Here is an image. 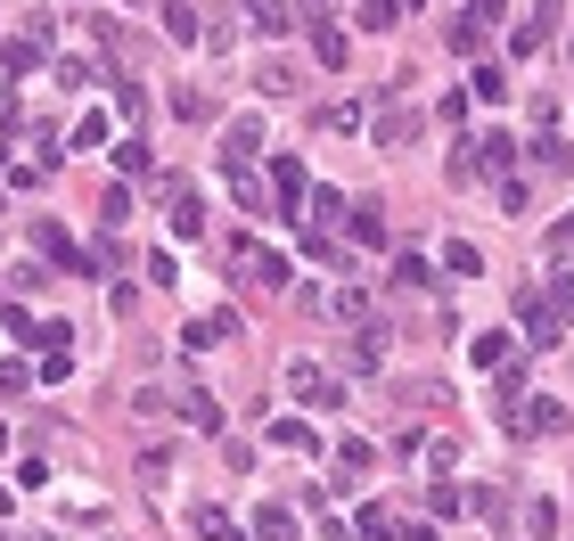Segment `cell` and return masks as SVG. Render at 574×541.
<instances>
[{"label":"cell","mask_w":574,"mask_h":541,"mask_svg":"<svg viewBox=\"0 0 574 541\" xmlns=\"http://www.w3.org/2000/svg\"><path fill=\"white\" fill-rule=\"evenodd\" d=\"M230 271H239L246 287H263V296H279V287L296 280V271H288V255H263L255 239H239V246H230Z\"/></svg>","instance_id":"cell-1"},{"label":"cell","mask_w":574,"mask_h":541,"mask_svg":"<svg viewBox=\"0 0 574 541\" xmlns=\"http://www.w3.org/2000/svg\"><path fill=\"white\" fill-rule=\"evenodd\" d=\"M288 394H296V402H312V411H345V386H336L320 361H296V370H288Z\"/></svg>","instance_id":"cell-2"},{"label":"cell","mask_w":574,"mask_h":541,"mask_svg":"<svg viewBox=\"0 0 574 541\" xmlns=\"http://www.w3.org/2000/svg\"><path fill=\"white\" fill-rule=\"evenodd\" d=\"M239 17H246V34H263V41L296 34V9H288V0H239Z\"/></svg>","instance_id":"cell-3"},{"label":"cell","mask_w":574,"mask_h":541,"mask_svg":"<svg viewBox=\"0 0 574 541\" xmlns=\"http://www.w3.org/2000/svg\"><path fill=\"white\" fill-rule=\"evenodd\" d=\"M271 189H279V222H304V197H312V181H304V165H296V156H279V165H271Z\"/></svg>","instance_id":"cell-4"},{"label":"cell","mask_w":574,"mask_h":541,"mask_svg":"<svg viewBox=\"0 0 574 541\" xmlns=\"http://www.w3.org/2000/svg\"><path fill=\"white\" fill-rule=\"evenodd\" d=\"M255 149H263V124H255V115H246V124H230V131H222V172H246V165H255Z\"/></svg>","instance_id":"cell-5"},{"label":"cell","mask_w":574,"mask_h":541,"mask_svg":"<svg viewBox=\"0 0 574 541\" xmlns=\"http://www.w3.org/2000/svg\"><path fill=\"white\" fill-rule=\"evenodd\" d=\"M230 336H239V312H205V320H189V329H181V345H189V353H205V345H230Z\"/></svg>","instance_id":"cell-6"},{"label":"cell","mask_w":574,"mask_h":541,"mask_svg":"<svg viewBox=\"0 0 574 541\" xmlns=\"http://www.w3.org/2000/svg\"><path fill=\"white\" fill-rule=\"evenodd\" d=\"M550 41H558V0H541L534 17H525V25H518V57H534V50H550Z\"/></svg>","instance_id":"cell-7"},{"label":"cell","mask_w":574,"mask_h":541,"mask_svg":"<svg viewBox=\"0 0 574 541\" xmlns=\"http://www.w3.org/2000/svg\"><path fill=\"white\" fill-rule=\"evenodd\" d=\"M509 435H566V411H558V402H518Z\"/></svg>","instance_id":"cell-8"},{"label":"cell","mask_w":574,"mask_h":541,"mask_svg":"<svg viewBox=\"0 0 574 541\" xmlns=\"http://www.w3.org/2000/svg\"><path fill=\"white\" fill-rule=\"evenodd\" d=\"M312 57H320V66H329V75H345V57H353V41L336 34L329 17H312Z\"/></svg>","instance_id":"cell-9"},{"label":"cell","mask_w":574,"mask_h":541,"mask_svg":"<svg viewBox=\"0 0 574 541\" xmlns=\"http://www.w3.org/2000/svg\"><path fill=\"white\" fill-rule=\"evenodd\" d=\"M345 222H353V239H361V246H386V206H378V197H353Z\"/></svg>","instance_id":"cell-10"},{"label":"cell","mask_w":574,"mask_h":541,"mask_svg":"<svg viewBox=\"0 0 574 541\" xmlns=\"http://www.w3.org/2000/svg\"><path fill=\"white\" fill-rule=\"evenodd\" d=\"M468 156H476V172H509L518 140H509V131H484V140H468Z\"/></svg>","instance_id":"cell-11"},{"label":"cell","mask_w":574,"mask_h":541,"mask_svg":"<svg viewBox=\"0 0 574 541\" xmlns=\"http://www.w3.org/2000/svg\"><path fill=\"white\" fill-rule=\"evenodd\" d=\"M181 418H189L197 435H222V402H214L205 386H189V394H181Z\"/></svg>","instance_id":"cell-12"},{"label":"cell","mask_w":574,"mask_h":541,"mask_svg":"<svg viewBox=\"0 0 574 541\" xmlns=\"http://www.w3.org/2000/svg\"><path fill=\"white\" fill-rule=\"evenodd\" d=\"M255 541H296V508H288V501H263L255 508Z\"/></svg>","instance_id":"cell-13"},{"label":"cell","mask_w":574,"mask_h":541,"mask_svg":"<svg viewBox=\"0 0 574 541\" xmlns=\"http://www.w3.org/2000/svg\"><path fill=\"white\" fill-rule=\"evenodd\" d=\"M255 91L263 99H288V91H296V66H288V57H263V66H255Z\"/></svg>","instance_id":"cell-14"},{"label":"cell","mask_w":574,"mask_h":541,"mask_svg":"<svg viewBox=\"0 0 574 541\" xmlns=\"http://www.w3.org/2000/svg\"><path fill=\"white\" fill-rule=\"evenodd\" d=\"M378 361H386V329H361L345 345V370H378Z\"/></svg>","instance_id":"cell-15"},{"label":"cell","mask_w":574,"mask_h":541,"mask_svg":"<svg viewBox=\"0 0 574 541\" xmlns=\"http://www.w3.org/2000/svg\"><path fill=\"white\" fill-rule=\"evenodd\" d=\"M410 131H419V115H410V107H386V115H378V149H403Z\"/></svg>","instance_id":"cell-16"},{"label":"cell","mask_w":574,"mask_h":541,"mask_svg":"<svg viewBox=\"0 0 574 541\" xmlns=\"http://www.w3.org/2000/svg\"><path fill=\"white\" fill-rule=\"evenodd\" d=\"M534 172H574V140H534Z\"/></svg>","instance_id":"cell-17"},{"label":"cell","mask_w":574,"mask_h":541,"mask_svg":"<svg viewBox=\"0 0 574 541\" xmlns=\"http://www.w3.org/2000/svg\"><path fill=\"white\" fill-rule=\"evenodd\" d=\"M468 361H476V370H509V336H476V345H468Z\"/></svg>","instance_id":"cell-18"},{"label":"cell","mask_w":574,"mask_h":541,"mask_svg":"<svg viewBox=\"0 0 574 541\" xmlns=\"http://www.w3.org/2000/svg\"><path fill=\"white\" fill-rule=\"evenodd\" d=\"M156 17H165V34H173V41H197V9H189V0H165Z\"/></svg>","instance_id":"cell-19"},{"label":"cell","mask_w":574,"mask_h":541,"mask_svg":"<svg viewBox=\"0 0 574 541\" xmlns=\"http://www.w3.org/2000/svg\"><path fill=\"white\" fill-rule=\"evenodd\" d=\"M444 271H451V280H476V271H484V255H476L468 239H451V246H444Z\"/></svg>","instance_id":"cell-20"},{"label":"cell","mask_w":574,"mask_h":541,"mask_svg":"<svg viewBox=\"0 0 574 541\" xmlns=\"http://www.w3.org/2000/svg\"><path fill=\"white\" fill-rule=\"evenodd\" d=\"M361 25H370V34H394V25H403V0H361Z\"/></svg>","instance_id":"cell-21"},{"label":"cell","mask_w":574,"mask_h":541,"mask_svg":"<svg viewBox=\"0 0 574 541\" xmlns=\"http://www.w3.org/2000/svg\"><path fill=\"white\" fill-rule=\"evenodd\" d=\"M173 239H205V206H197V197H181V206H173Z\"/></svg>","instance_id":"cell-22"},{"label":"cell","mask_w":574,"mask_h":541,"mask_svg":"<svg viewBox=\"0 0 574 541\" xmlns=\"http://www.w3.org/2000/svg\"><path fill=\"white\" fill-rule=\"evenodd\" d=\"M271 443H279V451H320V443H312V427H304V418H279V427H271Z\"/></svg>","instance_id":"cell-23"},{"label":"cell","mask_w":574,"mask_h":541,"mask_svg":"<svg viewBox=\"0 0 574 541\" xmlns=\"http://www.w3.org/2000/svg\"><path fill=\"white\" fill-rule=\"evenodd\" d=\"M173 115H181V124H205V115H214V99H205V91H189V82H181V91H173Z\"/></svg>","instance_id":"cell-24"},{"label":"cell","mask_w":574,"mask_h":541,"mask_svg":"<svg viewBox=\"0 0 574 541\" xmlns=\"http://www.w3.org/2000/svg\"><path fill=\"white\" fill-rule=\"evenodd\" d=\"M0 66H9V75H34V66H41V41H9V50H0Z\"/></svg>","instance_id":"cell-25"},{"label":"cell","mask_w":574,"mask_h":541,"mask_svg":"<svg viewBox=\"0 0 574 541\" xmlns=\"http://www.w3.org/2000/svg\"><path fill=\"white\" fill-rule=\"evenodd\" d=\"M394 287H435V271L419 255H394Z\"/></svg>","instance_id":"cell-26"},{"label":"cell","mask_w":574,"mask_h":541,"mask_svg":"<svg viewBox=\"0 0 574 541\" xmlns=\"http://www.w3.org/2000/svg\"><path fill=\"white\" fill-rule=\"evenodd\" d=\"M197 541H239V525H230L222 508H197Z\"/></svg>","instance_id":"cell-27"},{"label":"cell","mask_w":574,"mask_h":541,"mask_svg":"<svg viewBox=\"0 0 574 541\" xmlns=\"http://www.w3.org/2000/svg\"><path fill=\"white\" fill-rule=\"evenodd\" d=\"M525 533L550 541V533H558V501H534V508H525Z\"/></svg>","instance_id":"cell-28"},{"label":"cell","mask_w":574,"mask_h":541,"mask_svg":"<svg viewBox=\"0 0 574 541\" xmlns=\"http://www.w3.org/2000/svg\"><path fill=\"white\" fill-rule=\"evenodd\" d=\"M58 82H66V91H82V82H99V66H91V57H58Z\"/></svg>","instance_id":"cell-29"},{"label":"cell","mask_w":574,"mask_h":541,"mask_svg":"<svg viewBox=\"0 0 574 541\" xmlns=\"http://www.w3.org/2000/svg\"><path fill=\"white\" fill-rule=\"evenodd\" d=\"M451 50L476 57V50H484V25H476V17H460V25H451Z\"/></svg>","instance_id":"cell-30"},{"label":"cell","mask_w":574,"mask_h":541,"mask_svg":"<svg viewBox=\"0 0 574 541\" xmlns=\"http://www.w3.org/2000/svg\"><path fill=\"white\" fill-rule=\"evenodd\" d=\"M476 99H493V107H500V99H509V75H500V66H476Z\"/></svg>","instance_id":"cell-31"},{"label":"cell","mask_w":574,"mask_h":541,"mask_svg":"<svg viewBox=\"0 0 574 541\" xmlns=\"http://www.w3.org/2000/svg\"><path fill=\"white\" fill-rule=\"evenodd\" d=\"M320 124H329V131H353V124H361V107H353V99H336V107H320Z\"/></svg>","instance_id":"cell-32"},{"label":"cell","mask_w":574,"mask_h":541,"mask_svg":"<svg viewBox=\"0 0 574 541\" xmlns=\"http://www.w3.org/2000/svg\"><path fill=\"white\" fill-rule=\"evenodd\" d=\"M25 377H34L25 361H0V402H9V394H25Z\"/></svg>","instance_id":"cell-33"},{"label":"cell","mask_w":574,"mask_h":541,"mask_svg":"<svg viewBox=\"0 0 574 541\" xmlns=\"http://www.w3.org/2000/svg\"><path fill=\"white\" fill-rule=\"evenodd\" d=\"M500 9H509V0H468L460 17H476V25H493V17H500Z\"/></svg>","instance_id":"cell-34"},{"label":"cell","mask_w":574,"mask_h":541,"mask_svg":"<svg viewBox=\"0 0 574 541\" xmlns=\"http://www.w3.org/2000/svg\"><path fill=\"white\" fill-rule=\"evenodd\" d=\"M403 541H435V525H403Z\"/></svg>","instance_id":"cell-35"},{"label":"cell","mask_w":574,"mask_h":541,"mask_svg":"<svg viewBox=\"0 0 574 541\" xmlns=\"http://www.w3.org/2000/svg\"><path fill=\"white\" fill-rule=\"evenodd\" d=\"M17 541H50V533H17Z\"/></svg>","instance_id":"cell-36"},{"label":"cell","mask_w":574,"mask_h":541,"mask_svg":"<svg viewBox=\"0 0 574 541\" xmlns=\"http://www.w3.org/2000/svg\"><path fill=\"white\" fill-rule=\"evenodd\" d=\"M0 508H9V492H0Z\"/></svg>","instance_id":"cell-37"}]
</instances>
